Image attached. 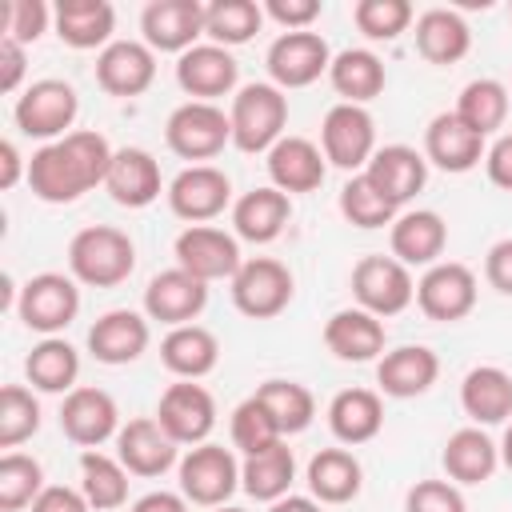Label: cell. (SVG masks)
Listing matches in <instances>:
<instances>
[{
    "label": "cell",
    "mask_w": 512,
    "mask_h": 512,
    "mask_svg": "<svg viewBox=\"0 0 512 512\" xmlns=\"http://www.w3.org/2000/svg\"><path fill=\"white\" fill-rule=\"evenodd\" d=\"M112 156H116V148L100 132L76 128L64 140H52V144L32 152L28 188L44 204H72L84 192H92L96 184H104Z\"/></svg>",
    "instance_id": "6da1fadb"
},
{
    "label": "cell",
    "mask_w": 512,
    "mask_h": 512,
    "mask_svg": "<svg viewBox=\"0 0 512 512\" xmlns=\"http://www.w3.org/2000/svg\"><path fill=\"white\" fill-rule=\"evenodd\" d=\"M68 268L88 288H116L136 268V244L112 224H88L68 240Z\"/></svg>",
    "instance_id": "7a4b0ae2"
},
{
    "label": "cell",
    "mask_w": 512,
    "mask_h": 512,
    "mask_svg": "<svg viewBox=\"0 0 512 512\" xmlns=\"http://www.w3.org/2000/svg\"><path fill=\"white\" fill-rule=\"evenodd\" d=\"M228 120H232V144L240 152H268L280 136H288L284 132V124H288V96L272 80L244 84L232 96Z\"/></svg>",
    "instance_id": "3957f363"
},
{
    "label": "cell",
    "mask_w": 512,
    "mask_h": 512,
    "mask_svg": "<svg viewBox=\"0 0 512 512\" xmlns=\"http://www.w3.org/2000/svg\"><path fill=\"white\" fill-rule=\"evenodd\" d=\"M164 140L180 160L208 164L232 144V120L220 104L184 100L180 108H172V116L164 124Z\"/></svg>",
    "instance_id": "277c9868"
},
{
    "label": "cell",
    "mask_w": 512,
    "mask_h": 512,
    "mask_svg": "<svg viewBox=\"0 0 512 512\" xmlns=\"http://www.w3.org/2000/svg\"><path fill=\"white\" fill-rule=\"evenodd\" d=\"M80 112V100H76V88L68 80H32L20 96H16V108H12V120L24 136L32 140H64L72 120Z\"/></svg>",
    "instance_id": "5b68a950"
},
{
    "label": "cell",
    "mask_w": 512,
    "mask_h": 512,
    "mask_svg": "<svg viewBox=\"0 0 512 512\" xmlns=\"http://www.w3.org/2000/svg\"><path fill=\"white\" fill-rule=\"evenodd\" d=\"M180 492L188 504L200 508H220L228 504V496L240 488V460L232 456V448L224 444H196L180 456Z\"/></svg>",
    "instance_id": "8992f818"
},
{
    "label": "cell",
    "mask_w": 512,
    "mask_h": 512,
    "mask_svg": "<svg viewBox=\"0 0 512 512\" xmlns=\"http://www.w3.org/2000/svg\"><path fill=\"white\" fill-rule=\"evenodd\" d=\"M320 152L344 172H364L376 152V120L364 104H332L320 124Z\"/></svg>",
    "instance_id": "52a82bcc"
},
{
    "label": "cell",
    "mask_w": 512,
    "mask_h": 512,
    "mask_svg": "<svg viewBox=\"0 0 512 512\" xmlns=\"http://www.w3.org/2000/svg\"><path fill=\"white\" fill-rule=\"evenodd\" d=\"M292 292H296V280H292L288 264H280L272 256H252L232 276V304L248 320H272V316H280L292 304Z\"/></svg>",
    "instance_id": "ba28073f"
},
{
    "label": "cell",
    "mask_w": 512,
    "mask_h": 512,
    "mask_svg": "<svg viewBox=\"0 0 512 512\" xmlns=\"http://www.w3.org/2000/svg\"><path fill=\"white\" fill-rule=\"evenodd\" d=\"M76 312H80V288L76 276L64 272H40L16 296V316L40 336L64 332L76 320Z\"/></svg>",
    "instance_id": "9c48e42d"
},
{
    "label": "cell",
    "mask_w": 512,
    "mask_h": 512,
    "mask_svg": "<svg viewBox=\"0 0 512 512\" xmlns=\"http://www.w3.org/2000/svg\"><path fill=\"white\" fill-rule=\"evenodd\" d=\"M352 296L356 308L384 320V316H400L416 300V284L396 256H364L352 268Z\"/></svg>",
    "instance_id": "30bf717a"
},
{
    "label": "cell",
    "mask_w": 512,
    "mask_h": 512,
    "mask_svg": "<svg viewBox=\"0 0 512 512\" xmlns=\"http://www.w3.org/2000/svg\"><path fill=\"white\" fill-rule=\"evenodd\" d=\"M172 252H176V268H184V272H192L196 280H204V284H212V280H232L236 272H240V240H236V232H224V228H216V224H188L180 236H176V244H172Z\"/></svg>",
    "instance_id": "8fae6325"
},
{
    "label": "cell",
    "mask_w": 512,
    "mask_h": 512,
    "mask_svg": "<svg viewBox=\"0 0 512 512\" xmlns=\"http://www.w3.org/2000/svg\"><path fill=\"white\" fill-rule=\"evenodd\" d=\"M268 76L280 92L288 88H308L316 84L328 68H332V48L320 32H280L272 44H268Z\"/></svg>",
    "instance_id": "7c38bea8"
},
{
    "label": "cell",
    "mask_w": 512,
    "mask_h": 512,
    "mask_svg": "<svg viewBox=\"0 0 512 512\" xmlns=\"http://www.w3.org/2000/svg\"><path fill=\"white\" fill-rule=\"evenodd\" d=\"M164 196H168L172 216L188 224H208L232 204V180L216 164H188L184 172L172 176Z\"/></svg>",
    "instance_id": "4fadbf2b"
},
{
    "label": "cell",
    "mask_w": 512,
    "mask_h": 512,
    "mask_svg": "<svg viewBox=\"0 0 512 512\" xmlns=\"http://www.w3.org/2000/svg\"><path fill=\"white\" fill-rule=\"evenodd\" d=\"M416 304L428 320L452 324L476 308V272L460 260H440L416 280Z\"/></svg>",
    "instance_id": "5bb4252c"
},
{
    "label": "cell",
    "mask_w": 512,
    "mask_h": 512,
    "mask_svg": "<svg viewBox=\"0 0 512 512\" xmlns=\"http://www.w3.org/2000/svg\"><path fill=\"white\" fill-rule=\"evenodd\" d=\"M156 420L160 428L176 440V444H204L208 432L216 428V400L204 384L196 380H176L164 388L160 404H156Z\"/></svg>",
    "instance_id": "9a60e30c"
},
{
    "label": "cell",
    "mask_w": 512,
    "mask_h": 512,
    "mask_svg": "<svg viewBox=\"0 0 512 512\" xmlns=\"http://www.w3.org/2000/svg\"><path fill=\"white\" fill-rule=\"evenodd\" d=\"M204 16H208V4H200V0H152L140 12L144 44L152 52L184 56L204 36Z\"/></svg>",
    "instance_id": "2e32d148"
},
{
    "label": "cell",
    "mask_w": 512,
    "mask_h": 512,
    "mask_svg": "<svg viewBox=\"0 0 512 512\" xmlns=\"http://www.w3.org/2000/svg\"><path fill=\"white\" fill-rule=\"evenodd\" d=\"M204 308H208V284L196 280L184 268H164L144 288V316L148 320H160L168 328L196 324V316Z\"/></svg>",
    "instance_id": "e0dca14e"
},
{
    "label": "cell",
    "mask_w": 512,
    "mask_h": 512,
    "mask_svg": "<svg viewBox=\"0 0 512 512\" xmlns=\"http://www.w3.org/2000/svg\"><path fill=\"white\" fill-rule=\"evenodd\" d=\"M116 460L132 476H164L172 464H180V444L160 428L156 416H136L120 424L116 432Z\"/></svg>",
    "instance_id": "ac0fdd59"
},
{
    "label": "cell",
    "mask_w": 512,
    "mask_h": 512,
    "mask_svg": "<svg viewBox=\"0 0 512 512\" xmlns=\"http://www.w3.org/2000/svg\"><path fill=\"white\" fill-rule=\"evenodd\" d=\"M60 428L72 444L80 448H100L104 440H112L120 432V412H116V400L104 392V388H92V384H80L64 396L60 404Z\"/></svg>",
    "instance_id": "d6986e66"
},
{
    "label": "cell",
    "mask_w": 512,
    "mask_h": 512,
    "mask_svg": "<svg viewBox=\"0 0 512 512\" xmlns=\"http://www.w3.org/2000/svg\"><path fill=\"white\" fill-rule=\"evenodd\" d=\"M156 80V52L144 40H112L96 56V84L108 96H140Z\"/></svg>",
    "instance_id": "ffe728a7"
},
{
    "label": "cell",
    "mask_w": 512,
    "mask_h": 512,
    "mask_svg": "<svg viewBox=\"0 0 512 512\" xmlns=\"http://www.w3.org/2000/svg\"><path fill=\"white\" fill-rule=\"evenodd\" d=\"M268 180L272 188H280L284 196L292 192H316L328 176V160L320 152V144H312L308 136H280L268 148Z\"/></svg>",
    "instance_id": "44dd1931"
},
{
    "label": "cell",
    "mask_w": 512,
    "mask_h": 512,
    "mask_svg": "<svg viewBox=\"0 0 512 512\" xmlns=\"http://www.w3.org/2000/svg\"><path fill=\"white\" fill-rule=\"evenodd\" d=\"M236 76H240L236 56H232L228 48L212 44V40L188 48V52L176 60V84H180L192 100L216 104V96H228V92L236 88Z\"/></svg>",
    "instance_id": "7402d4cb"
},
{
    "label": "cell",
    "mask_w": 512,
    "mask_h": 512,
    "mask_svg": "<svg viewBox=\"0 0 512 512\" xmlns=\"http://www.w3.org/2000/svg\"><path fill=\"white\" fill-rule=\"evenodd\" d=\"M152 340V328H148V316L132 312V308H112L104 312L92 328H88V352L100 360V364H132L144 356Z\"/></svg>",
    "instance_id": "603a6c76"
},
{
    "label": "cell",
    "mask_w": 512,
    "mask_h": 512,
    "mask_svg": "<svg viewBox=\"0 0 512 512\" xmlns=\"http://www.w3.org/2000/svg\"><path fill=\"white\" fill-rule=\"evenodd\" d=\"M440 376V356L424 344H400L376 360V384L392 400L424 396Z\"/></svg>",
    "instance_id": "cb8c5ba5"
},
{
    "label": "cell",
    "mask_w": 512,
    "mask_h": 512,
    "mask_svg": "<svg viewBox=\"0 0 512 512\" xmlns=\"http://www.w3.org/2000/svg\"><path fill=\"white\" fill-rule=\"evenodd\" d=\"M424 160L440 172H472L484 160V136L472 132L456 112H440L424 128Z\"/></svg>",
    "instance_id": "d4e9b609"
},
{
    "label": "cell",
    "mask_w": 512,
    "mask_h": 512,
    "mask_svg": "<svg viewBox=\"0 0 512 512\" xmlns=\"http://www.w3.org/2000/svg\"><path fill=\"white\" fill-rule=\"evenodd\" d=\"M104 188L120 208H148L160 192H168L160 164L148 148H116L112 168L104 176Z\"/></svg>",
    "instance_id": "484cf974"
},
{
    "label": "cell",
    "mask_w": 512,
    "mask_h": 512,
    "mask_svg": "<svg viewBox=\"0 0 512 512\" xmlns=\"http://www.w3.org/2000/svg\"><path fill=\"white\" fill-rule=\"evenodd\" d=\"M364 176H368L396 208H404L416 192H424V184H428V160H424V152H416V148H408V144H384V148L372 152Z\"/></svg>",
    "instance_id": "4316f807"
},
{
    "label": "cell",
    "mask_w": 512,
    "mask_h": 512,
    "mask_svg": "<svg viewBox=\"0 0 512 512\" xmlns=\"http://www.w3.org/2000/svg\"><path fill=\"white\" fill-rule=\"evenodd\" d=\"M392 256L404 264V268H432L440 264V252L448 244V224L440 212L432 208H412V212H400L392 220Z\"/></svg>",
    "instance_id": "83f0119b"
},
{
    "label": "cell",
    "mask_w": 512,
    "mask_h": 512,
    "mask_svg": "<svg viewBox=\"0 0 512 512\" xmlns=\"http://www.w3.org/2000/svg\"><path fill=\"white\" fill-rule=\"evenodd\" d=\"M384 336H388L384 320L364 308H340L324 324V344L344 364H364V360L384 356Z\"/></svg>",
    "instance_id": "f1b7e54d"
},
{
    "label": "cell",
    "mask_w": 512,
    "mask_h": 512,
    "mask_svg": "<svg viewBox=\"0 0 512 512\" xmlns=\"http://www.w3.org/2000/svg\"><path fill=\"white\" fill-rule=\"evenodd\" d=\"M292 220V200L280 188H252L232 204V232L248 244H272Z\"/></svg>",
    "instance_id": "f546056e"
},
{
    "label": "cell",
    "mask_w": 512,
    "mask_h": 512,
    "mask_svg": "<svg viewBox=\"0 0 512 512\" xmlns=\"http://www.w3.org/2000/svg\"><path fill=\"white\" fill-rule=\"evenodd\" d=\"M52 24H56V36L68 44V48H108L112 44V28H116V8L108 0H60L52 8Z\"/></svg>",
    "instance_id": "4dcf8cb0"
},
{
    "label": "cell",
    "mask_w": 512,
    "mask_h": 512,
    "mask_svg": "<svg viewBox=\"0 0 512 512\" xmlns=\"http://www.w3.org/2000/svg\"><path fill=\"white\" fill-rule=\"evenodd\" d=\"M440 464H444L452 484H484L500 468V444H492V436L484 428H476V424L472 428H456L444 440Z\"/></svg>",
    "instance_id": "1f68e13d"
},
{
    "label": "cell",
    "mask_w": 512,
    "mask_h": 512,
    "mask_svg": "<svg viewBox=\"0 0 512 512\" xmlns=\"http://www.w3.org/2000/svg\"><path fill=\"white\" fill-rule=\"evenodd\" d=\"M160 360L176 380H200L216 368L220 340L204 324H180V328H168V336L160 340Z\"/></svg>",
    "instance_id": "d6a6232c"
},
{
    "label": "cell",
    "mask_w": 512,
    "mask_h": 512,
    "mask_svg": "<svg viewBox=\"0 0 512 512\" xmlns=\"http://www.w3.org/2000/svg\"><path fill=\"white\" fill-rule=\"evenodd\" d=\"M328 428L340 444H368L384 428V400L372 388H344L328 404Z\"/></svg>",
    "instance_id": "836d02e7"
},
{
    "label": "cell",
    "mask_w": 512,
    "mask_h": 512,
    "mask_svg": "<svg viewBox=\"0 0 512 512\" xmlns=\"http://www.w3.org/2000/svg\"><path fill=\"white\" fill-rule=\"evenodd\" d=\"M304 480H308L312 500H320V504H348L364 488V468H360V460L348 448H320L308 460Z\"/></svg>",
    "instance_id": "e575fe53"
},
{
    "label": "cell",
    "mask_w": 512,
    "mask_h": 512,
    "mask_svg": "<svg viewBox=\"0 0 512 512\" xmlns=\"http://www.w3.org/2000/svg\"><path fill=\"white\" fill-rule=\"evenodd\" d=\"M460 408L464 416L480 428L488 424H504L512 416V376L496 364H480L464 376L460 384Z\"/></svg>",
    "instance_id": "d590c367"
},
{
    "label": "cell",
    "mask_w": 512,
    "mask_h": 512,
    "mask_svg": "<svg viewBox=\"0 0 512 512\" xmlns=\"http://www.w3.org/2000/svg\"><path fill=\"white\" fill-rule=\"evenodd\" d=\"M416 52L428 64H456L472 48V32L456 8H428L416 16Z\"/></svg>",
    "instance_id": "8d00e7d4"
},
{
    "label": "cell",
    "mask_w": 512,
    "mask_h": 512,
    "mask_svg": "<svg viewBox=\"0 0 512 512\" xmlns=\"http://www.w3.org/2000/svg\"><path fill=\"white\" fill-rule=\"evenodd\" d=\"M292 480H296V456L284 440H276L264 452L244 456L240 464V488L260 504H276L280 496H288Z\"/></svg>",
    "instance_id": "74e56055"
},
{
    "label": "cell",
    "mask_w": 512,
    "mask_h": 512,
    "mask_svg": "<svg viewBox=\"0 0 512 512\" xmlns=\"http://www.w3.org/2000/svg\"><path fill=\"white\" fill-rule=\"evenodd\" d=\"M328 80L344 96V104H368L384 92L388 72H384V60L372 48H344V52L332 56Z\"/></svg>",
    "instance_id": "f35d334b"
},
{
    "label": "cell",
    "mask_w": 512,
    "mask_h": 512,
    "mask_svg": "<svg viewBox=\"0 0 512 512\" xmlns=\"http://www.w3.org/2000/svg\"><path fill=\"white\" fill-rule=\"evenodd\" d=\"M24 376L36 392H64L68 396L76 388V376H80V352L60 336H44L24 356Z\"/></svg>",
    "instance_id": "ab89813d"
},
{
    "label": "cell",
    "mask_w": 512,
    "mask_h": 512,
    "mask_svg": "<svg viewBox=\"0 0 512 512\" xmlns=\"http://www.w3.org/2000/svg\"><path fill=\"white\" fill-rule=\"evenodd\" d=\"M128 468L116 456H104L96 448H84L80 456V492L88 496L92 512H112L128 500Z\"/></svg>",
    "instance_id": "60d3db41"
},
{
    "label": "cell",
    "mask_w": 512,
    "mask_h": 512,
    "mask_svg": "<svg viewBox=\"0 0 512 512\" xmlns=\"http://www.w3.org/2000/svg\"><path fill=\"white\" fill-rule=\"evenodd\" d=\"M508 88L500 84V80H492V76H480V80H468L464 88H460V100H456V116L472 128V132H480V136H492L504 120H508Z\"/></svg>",
    "instance_id": "b9f144b4"
},
{
    "label": "cell",
    "mask_w": 512,
    "mask_h": 512,
    "mask_svg": "<svg viewBox=\"0 0 512 512\" xmlns=\"http://www.w3.org/2000/svg\"><path fill=\"white\" fill-rule=\"evenodd\" d=\"M256 396L272 412V420H276V428L284 436L304 432L312 424V416H316V396L304 384H296V380H264L256 388Z\"/></svg>",
    "instance_id": "7bdbcfd3"
},
{
    "label": "cell",
    "mask_w": 512,
    "mask_h": 512,
    "mask_svg": "<svg viewBox=\"0 0 512 512\" xmlns=\"http://www.w3.org/2000/svg\"><path fill=\"white\" fill-rule=\"evenodd\" d=\"M264 24V8L256 0H216L208 4L204 16V36H212V44L220 48H236L248 44Z\"/></svg>",
    "instance_id": "ee69618b"
},
{
    "label": "cell",
    "mask_w": 512,
    "mask_h": 512,
    "mask_svg": "<svg viewBox=\"0 0 512 512\" xmlns=\"http://www.w3.org/2000/svg\"><path fill=\"white\" fill-rule=\"evenodd\" d=\"M340 212H344V220L356 224V228H384V224H392V220L400 216V208H396L364 172L348 176V184L340 188Z\"/></svg>",
    "instance_id": "f6af8a7d"
},
{
    "label": "cell",
    "mask_w": 512,
    "mask_h": 512,
    "mask_svg": "<svg viewBox=\"0 0 512 512\" xmlns=\"http://www.w3.org/2000/svg\"><path fill=\"white\" fill-rule=\"evenodd\" d=\"M44 492V468L36 456L4 452L0 456V512L32 508V500Z\"/></svg>",
    "instance_id": "bcb514c9"
},
{
    "label": "cell",
    "mask_w": 512,
    "mask_h": 512,
    "mask_svg": "<svg viewBox=\"0 0 512 512\" xmlns=\"http://www.w3.org/2000/svg\"><path fill=\"white\" fill-rule=\"evenodd\" d=\"M276 440H284V432L276 428L272 412L260 404V396H256V392L232 408V448H240L244 456H252V452L272 448Z\"/></svg>",
    "instance_id": "7dc6e473"
},
{
    "label": "cell",
    "mask_w": 512,
    "mask_h": 512,
    "mask_svg": "<svg viewBox=\"0 0 512 512\" xmlns=\"http://www.w3.org/2000/svg\"><path fill=\"white\" fill-rule=\"evenodd\" d=\"M40 428V404L24 384L0 388V448H16Z\"/></svg>",
    "instance_id": "c3c4849f"
},
{
    "label": "cell",
    "mask_w": 512,
    "mask_h": 512,
    "mask_svg": "<svg viewBox=\"0 0 512 512\" xmlns=\"http://www.w3.org/2000/svg\"><path fill=\"white\" fill-rule=\"evenodd\" d=\"M352 20L368 40H396L412 28L416 12L408 0H356Z\"/></svg>",
    "instance_id": "681fc988"
},
{
    "label": "cell",
    "mask_w": 512,
    "mask_h": 512,
    "mask_svg": "<svg viewBox=\"0 0 512 512\" xmlns=\"http://www.w3.org/2000/svg\"><path fill=\"white\" fill-rule=\"evenodd\" d=\"M48 20H52V8L44 0H12V4H4V36L24 44V48L36 44L48 32Z\"/></svg>",
    "instance_id": "f907efd6"
},
{
    "label": "cell",
    "mask_w": 512,
    "mask_h": 512,
    "mask_svg": "<svg viewBox=\"0 0 512 512\" xmlns=\"http://www.w3.org/2000/svg\"><path fill=\"white\" fill-rule=\"evenodd\" d=\"M404 512H468V504L452 480H416L404 496Z\"/></svg>",
    "instance_id": "816d5d0a"
},
{
    "label": "cell",
    "mask_w": 512,
    "mask_h": 512,
    "mask_svg": "<svg viewBox=\"0 0 512 512\" xmlns=\"http://www.w3.org/2000/svg\"><path fill=\"white\" fill-rule=\"evenodd\" d=\"M264 16L276 20L284 32H308L312 20L320 16V0H268Z\"/></svg>",
    "instance_id": "f5cc1de1"
},
{
    "label": "cell",
    "mask_w": 512,
    "mask_h": 512,
    "mask_svg": "<svg viewBox=\"0 0 512 512\" xmlns=\"http://www.w3.org/2000/svg\"><path fill=\"white\" fill-rule=\"evenodd\" d=\"M32 512H92L88 496L68 484H44V492L32 500Z\"/></svg>",
    "instance_id": "db71d44e"
},
{
    "label": "cell",
    "mask_w": 512,
    "mask_h": 512,
    "mask_svg": "<svg viewBox=\"0 0 512 512\" xmlns=\"http://www.w3.org/2000/svg\"><path fill=\"white\" fill-rule=\"evenodd\" d=\"M484 280L496 292L512 296V236H504V240H496L488 248V256H484Z\"/></svg>",
    "instance_id": "11a10c76"
},
{
    "label": "cell",
    "mask_w": 512,
    "mask_h": 512,
    "mask_svg": "<svg viewBox=\"0 0 512 512\" xmlns=\"http://www.w3.org/2000/svg\"><path fill=\"white\" fill-rule=\"evenodd\" d=\"M24 64H28L24 44L0 36V92H16V88H20V80H24Z\"/></svg>",
    "instance_id": "9f6ffc18"
},
{
    "label": "cell",
    "mask_w": 512,
    "mask_h": 512,
    "mask_svg": "<svg viewBox=\"0 0 512 512\" xmlns=\"http://www.w3.org/2000/svg\"><path fill=\"white\" fill-rule=\"evenodd\" d=\"M484 168H488V180L496 188H508L512 192V132L500 136L488 152H484Z\"/></svg>",
    "instance_id": "6f0895ef"
},
{
    "label": "cell",
    "mask_w": 512,
    "mask_h": 512,
    "mask_svg": "<svg viewBox=\"0 0 512 512\" xmlns=\"http://www.w3.org/2000/svg\"><path fill=\"white\" fill-rule=\"evenodd\" d=\"M28 180V164L20 160V148L12 140H0V188H16V180Z\"/></svg>",
    "instance_id": "680465c9"
},
{
    "label": "cell",
    "mask_w": 512,
    "mask_h": 512,
    "mask_svg": "<svg viewBox=\"0 0 512 512\" xmlns=\"http://www.w3.org/2000/svg\"><path fill=\"white\" fill-rule=\"evenodd\" d=\"M128 512H188V500H184V492H148V496H140Z\"/></svg>",
    "instance_id": "91938a15"
},
{
    "label": "cell",
    "mask_w": 512,
    "mask_h": 512,
    "mask_svg": "<svg viewBox=\"0 0 512 512\" xmlns=\"http://www.w3.org/2000/svg\"><path fill=\"white\" fill-rule=\"evenodd\" d=\"M268 512H324V504L320 500H312V496H280L276 504H268Z\"/></svg>",
    "instance_id": "94428289"
},
{
    "label": "cell",
    "mask_w": 512,
    "mask_h": 512,
    "mask_svg": "<svg viewBox=\"0 0 512 512\" xmlns=\"http://www.w3.org/2000/svg\"><path fill=\"white\" fill-rule=\"evenodd\" d=\"M500 464L512 472V424L504 428V440H500Z\"/></svg>",
    "instance_id": "6125c7cd"
},
{
    "label": "cell",
    "mask_w": 512,
    "mask_h": 512,
    "mask_svg": "<svg viewBox=\"0 0 512 512\" xmlns=\"http://www.w3.org/2000/svg\"><path fill=\"white\" fill-rule=\"evenodd\" d=\"M212 512H244V508H232V504H220V508H212Z\"/></svg>",
    "instance_id": "be15d7a7"
},
{
    "label": "cell",
    "mask_w": 512,
    "mask_h": 512,
    "mask_svg": "<svg viewBox=\"0 0 512 512\" xmlns=\"http://www.w3.org/2000/svg\"><path fill=\"white\" fill-rule=\"evenodd\" d=\"M508 16H512V4H508Z\"/></svg>",
    "instance_id": "e7e4bbea"
}]
</instances>
